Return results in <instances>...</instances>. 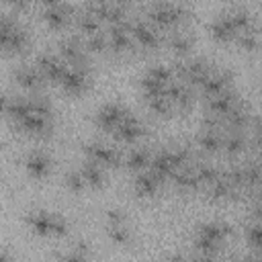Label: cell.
Here are the masks:
<instances>
[{
    "label": "cell",
    "instance_id": "obj_38",
    "mask_svg": "<svg viewBox=\"0 0 262 262\" xmlns=\"http://www.w3.org/2000/svg\"><path fill=\"white\" fill-rule=\"evenodd\" d=\"M12 8H16V10H25L27 6H29V0H6Z\"/></svg>",
    "mask_w": 262,
    "mask_h": 262
},
{
    "label": "cell",
    "instance_id": "obj_14",
    "mask_svg": "<svg viewBox=\"0 0 262 262\" xmlns=\"http://www.w3.org/2000/svg\"><path fill=\"white\" fill-rule=\"evenodd\" d=\"M211 35H213L219 43H229V41L235 39L237 31L233 29L229 16H227V14H221V16H217V18L211 23Z\"/></svg>",
    "mask_w": 262,
    "mask_h": 262
},
{
    "label": "cell",
    "instance_id": "obj_40",
    "mask_svg": "<svg viewBox=\"0 0 262 262\" xmlns=\"http://www.w3.org/2000/svg\"><path fill=\"white\" fill-rule=\"evenodd\" d=\"M39 2H41V4L47 8V6H57V4H63L66 0H39Z\"/></svg>",
    "mask_w": 262,
    "mask_h": 262
},
{
    "label": "cell",
    "instance_id": "obj_3",
    "mask_svg": "<svg viewBox=\"0 0 262 262\" xmlns=\"http://www.w3.org/2000/svg\"><path fill=\"white\" fill-rule=\"evenodd\" d=\"M59 84L70 94L82 92L88 86V72H86V68L84 66H68L63 76H61V80H59Z\"/></svg>",
    "mask_w": 262,
    "mask_h": 262
},
{
    "label": "cell",
    "instance_id": "obj_6",
    "mask_svg": "<svg viewBox=\"0 0 262 262\" xmlns=\"http://www.w3.org/2000/svg\"><path fill=\"white\" fill-rule=\"evenodd\" d=\"M59 55L70 66H86V47L78 39H66L59 43Z\"/></svg>",
    "mask_w": 262,
    "mask_h": 262
},
{
    "label": "cell",
    "instance_id": "obj_36",
    "mask_svg": "<svg viewBox=\"0 0 262 262\" xmlns=\"http://www.w3.org/2000/svg\"><path fill=\"white\" fill-rule=\"evenodd\" d=\"M66 186H68L72 192H80V190L86 186V182H84L80 170H72V172L66 174Z\"/></svg>",
    "mask_w": 262,
    "mask_h": 262
},
{
    "label": "cell",
    "instance_id": "obj_37",
    "mask_svg": "<svg viewBox=\"0 0 262 262\" xmlns=\"http://www.w3.org/2000/svg\"><path fill=\"white\" fill-rule=\"evenodd\" d=\"M125 221V215L121 211H108L106 213V223H123Z\"/></svg>",
    "mask_w": 262,
    "mask_h": 262
},
{
    "label": "cell",
    "instance_id": "obj_11",
    "mask_svg": "<svg viewBox=\"0 0 262 262\" xmlns=\"http://www.w3.org/2000/svg\"><path fill=\"white\" fill-rule=\"evenodd\" d=\"M160 184H162V180L151 172V170H141L137 176H135V180H133V188H135V192L139 194V196H154L156 192H158V188H160Z\"/></svg>",
    "mask_w": 262,
    "mask_h": 262
},
{
    "label": "cell",
    "instance_id": "obj_7",
    "mask_svg": "<svg viewBox=\"0 0 262 262\" xmlns=\"http://www.w3.org/2000/svg\"><path fill=\"white\" fill-rule=\"evenodd\" d=\"M129 35H131V39H135L143 49H154V47H158V43H160L158 33H156L147 23H143V20L131 23V25H129Z\"/></svg>",
    "mask_w": 262,
    "mask_h": 262
},
{
    "label": "cell",
    "instance_id": "obj_32",
    "mask_svg": "<svg viewBox=\"0 0 262 262\" xmlns=\"http://www.w3.org/2000/svg\"><path fill=\"white\" fill-rule=\"evenodd\" d=\"M194 248H196V252H201L203 256H213V254L221 248V244H217V242H213V239H209V237H205V235H199V233H196Z\"/></svg>",
    "mask_w": 262,
    "mask_h": 262
},
{
    "label": "cell",
    "instance_id": "obj_15",
    "mask_svg": "<svg viewBox=\"0 0 262 262\" xmlns=\"http://www.w3.org/2000/svg\"><path fill=\"white\" fill-rule=\"evenodd\" d=\"M229 80H231V76H229V74H225V72H211V74H209V78H207L199 88H201V90H203V94L209 98V96H215V94H219V92L227 90Z\"/></svg>",
    "mask_w": 262,
    "mask_h": 262
},
{
    "label": "cell",
    "instance_id": "obj_41",
    "mask_svg": "<svg viewBox=\"0 0 262 262\" xmlns=\"http://www.w3.org/2000/svg\"><path fill=\"white\" fill-rule=\"evenodd\" d=\"M115 4H119V6H127V4H131V0H113Z\"/></svg>",
    "mask_w": 262,
    "mask_h": 262
},
{
    "label": "cell",
    "instance_id": "obj_18",
    "mask_svg": "<svg viewBox=\"0 0 262 262\" xmlns=\"http://www.w3.org/2000/svg\"><path fill=\"white\" fill-rule=\"evenodd\" d=\"M14 80L23 86V88H29V90H35V88H39L41 86V80H43V76H41V72L37 70V68H29V66H23V68H18L16 72H14Z\"/></svg>",
    "mask_w": 262,
    "mask_h": 262
},
{
    "label": "cell",
    "instance_id": "obj_17",
    "mask_svg": "<svg viewBox=\"0 0 262 262\" xmlns=\"http://www.w3.org/2000/svg\"><path fill=\"white\" fill-rule=\"evenodd\" d=\"M196 233L199 235H205V237H209V239H213L217 244H223L227 239V235L231 233V227L225 225V223H221V221H207V223H203L199 227Z\"/></svg>",
    "mask_w": 262,
    "mask_h": 262
},
{
    "label": "cell",
    "instance_id": "obj_30",
    "mask_svg": "<svg viewBox=\"0 0 262 262\" xmlns=\"http://www.w3.org/2000/svg\"><path fill=\"white\" fill-rule=\"evenodd\" d=\"M170 47H172L176 53L184 55V53H188V51L192 49V39H190L186 33H174V35L170 37Z\"/></svg>",
    "mask_w": 262,
    "mask_h": 262
},
{
    "label": "cell",
    "instance_id": "obj_25",
    "mask_svg": "<svg viewBox=\"0 0 262 262\" xmlns=\"http://www.w3.org/2000/svg\"><path fill=\"white\" fill-rule=\"evenodd\" d=\"M149 158H151V156H149L145 149H133V151L127 156L125 164H127L129 170L141 172V170H145V168L149 166Z\"/></svg>",
    "mask_w": 262,
    "mask_h": 262
},
{
    "label": "cell",
    "instance_id": "obj_16",
    "mask_svg": "<svg viewBox=\"0 0 262 262\" xmlns=\"http://www.w3.org/2000/svg\"><path fill=\"white\" fill-rule=\"evenodd\" d=\"M233 104H237V96L231 90H223V92H219L215 96H209V113L211 115L223 117Z\"/></svg>",
    "mask_w": 262,
    "mask_h": 262
},
{
    "label": "cell",
    "instance_id": "obj_9",
    "mask_svg": "<svg viewBox=\"0 0 262 262\" xmlns=\"http://www.w3.org/2000/svg\"><path fill=\"white\" fill-rule=\"evenodd\" d=\"M86 154H88V160H94L100 166H117L121 162L119 151H115V147L104 145V143H88Z\"/></svg>",
    "mask_w": 262,
    "mask_h": 262
},
{
    "label": "cell",
    "instance_id": "obj_27",
    "mask_svg": "<svg viewBox=\"0 0 262 262\" xmlns=\"http://www.w3.org/2000/svg\"><path fill=\"white\" fill-rule=\"evenodd\" d=\"M227 16H229V20H231V25H233V29L237 33H244V31H252L254 29V20H252V16L246 10H235V12H229Z\"/></svg>",
    "mask_w": 262,
    "mask_h": 262
},
{
    "label": "cell",
    "instance_id": "obj_24",
    "mask_svg": "<svg viewBox=\"0 0 262 262\" xmlns=\"http://www.w3.org/2000/svg\"><path fill=\"white\" fill-rule=\"evenodd\" d=\"M16 31H18V25L12 18H0V49L10 51L12 37Z\"/></svg>",
    "mask_w": 262,
    "mask_h": 262
},
{
    "label": "cell",
    "instance_id": "obj_1",
    "mask_svg": "<svg viewBox=\"0 0 262 262\" xmlns=\"http://www.w3.org/2000/svg\"><path fill=\"white\" fill-rule=\"evenodd\" d=\"M27 225L33 233L41 237H61L68 233V223L63 217L47 211H31L27 215Z\"/></svg>",
    "mask_w": 262,
    "mask_h": 262
},
{
    "label": "cell",
    "instance_id": "obj_23",
    "mask_svg": "<svg viewBox=\"0 0 262 262\" xmlns=\"http://www.w3.org/2000/svg\"><path fill=\"white\" fill-rule=\"evenodd\" d=\"M76 27L88 37V35H92V33H98L100 31V20L96 18V16H92L88 10H82V12H78L76 14Z\"/></svg>",
    "mask_w": 262,
    "mask_h": 262
},
{
    "label": "cell",
    "instance_id": "obj_26",
    "mask_svg": "<svg viewBox=\"0 0 262 262\" xmlns=\"http://www.w3.org/2000/svg\"><path fill=\"white\" fill-rule=\"evenodd\" d=\"M106 233H108V237H111L115 244H119V246H125V244H129V239H131V233H129L125 221H123V223H106Z\"/></svg>",
    "mask_w": 262,
    "mask_h": 262
},
{
    "label": "cell",
    "instance_id": "obj_2",
    "mask_svg": "<svg viewBox=\"0 0 262 262\" xmlns=\"http://www.w3.org/2000/svg\"><path fill=\"white\" fill-rule=\"evenodd\" d=\"M184 16H186V10L172 2H158L147 10V18L160 27H172L180 23Z\"/></svg>",
    "mask_w": 262,
    "mask_h": 262
},
{
    "label": "cell",
    "instance_id": "obj_42",
    "mask_svg": "<svg viewBox=\"0 0 262 262\" xmlns=\"http://www.w3.org/2000/svg\"><path fill=\"white\" fill-rule=\"evenodd\" d=\"M90 2H104V0H90Z\"/></svg>",
    "mask_w": 262,
    "mask_h": 262
},
{
    "label": "cell",
    "instance_id": "obj_33",
    "mask_svg": "<svg viewBox=\"0 0 262 262\" xmlns=\"http://www.w3.org/2000/svg\"><path fill=\"white\" fill-rule=\"evenodd\" d=\"M233 41H237V43H239V47H244L246 51H254V49L258 47V35H256V29H252V31H244V33H237Z\"/></svg>",
    "mask_w": 262,
    "mask_h": 262
},
{
    "label": "cell",
    "instance_id": "obj_31",
    "mask_svg": "<svg viewBox=\"0 0 262 262\" xmlns=\"http://www.w3.org/2000/svg\"><path fill=\"white\" fill-rule=\"evenodd\" d=\"M145 76L166 86V84H170V82H172V78H174V72H172L170 68H166V66H151V68L145 72Z\"/></svg>",
    "mask_w": 262,
    "mask_h": 262
},
{
    "label": "cell",
    "instance_id": "obj_21",
    "mask_svg": "<svg viewBox=\"0 0 262 262\" xmlns=\"http://www.w3.org/2000/svg\"><path fill=\"white\" fill-rule=\"evenodd\" d=\"M196 143L205 149V151H217L221 147V135L217 129H209L203 127V131L196 135Z\"/></svg>",
    "mask_w": 262,
    "mask_h": 262
},
{
    "label": "cell",
    "instance_id": "obj_4",
    "mask_svg": "<svg viewBox=\"0 0 262 262\" xmlns=\"http://www.w3.org/2000/svg\"><path fill=\"white\" fill-rule=\"evenodd\" d=\"M113 133H115V137H117L119 141L131 143V141H135V139H139V137L143 135V125H141V121H139L137 117H133V115L127 113V115L117 123V127L113 129Z\"/></svg>",
    "mask_w": 262,
    "mask_h": 262
},
{
    "label": "cell",
    "instance_id": "obj_13",
    "mask_svg": "<svg viewBox=\"0 0 262 262\" xmlns=\"http://www.w3.org/2000/svg\"><path fill=\"white\" fill-rule=\"evenodd\" d=\"M70 16H72V8L66 6V2H63V4H57V6H47L45 12H43V18H45V23H47L51 29H61V27H66L68 20H70Z\"/></svg>",
    "mask_w": 262,
    "mask_h": 262
},
{
    "label": "cell",
    "instance_id": "obj_12",
    "mask_svg": "<svg viewBox=\"0 0 262 262\" xmlns=\"http://www.w3.org/2000/svg\"><path fill=\"white\" fill-rule=\"evenodd\" d=\"M108 45L115 49V51H127L131 47V35H129V23H117V25H111L108 29V37H106Z\"/></svg>",
    "mask_w": 262,
    "mask_h": 262
},
{
    "label": "cell",
    "instance_id": "obj_22",
    "mask_svg": "<svg viewBox=\"0 0 262 262\" xmlns=\"http://www.w3.org/2000/svg\"><path fill=\"white\" fill-rule=\"evenodd\" d=\"M221 147H225V151L227 154H239V151H244V147H246V137L242 135V131H237V129H231L225 137H221Z\"/></svg>",
    "mask_w": 262,
    "mask_h": 262
},
{
    "label": "cell",
    "instance_id": "obj_29",
    "mask_svg": "<svg viewBox=\"0 0 262 262\" xmlns=\"http://www.w3.org/2000/svg\"><path fill=\"white\" fill-rule=\"evenodd\" d=\"M172 100L162 92V94H156V96H147V106L154 111V113H158V115H166L170 108H172Z\"/></svg>",
    "mask_w": 262,
    "mask_h": 262
},
{
    "label": "cell",
    "instance_id": "obj_39",
    "mask_svg": "<svg viewBox=\"0 0 262 262\" xmlns=\"http://www.w3.org/2000/svg\"><path fill=\"white\" fill-rule=\"evenodd\" d=\"M8 102H10V98L4 96V94H0V115H6V111H8Z\"/></svg>",
    "mask_w": 262,
    "mask_h": 262
},
{
    "label": "cell",
    "instance_id": "obj_35",
    "mask_svg": "<svg viewBox=\"0 0 262 262\" xmlns=\"http://www.w3.org/2000/svg\"><path fill=\"white\" fill-rule=\"evenodd\" d=\"M260 223L258 221H254V223H250L248 227H246V242H248V246L252 248V250H260Z\"/></svg>",
    "mask_w": 262,
    "mask_h": 262
},
{
    "label": "cell",
    "instance_id": "obj_20",
    "mask_svg": "<svg viewBox=\"0 0 262 262\" xmlns=\"http://www.w3.org/2000/svg\"><path fill=\"white\" fill-rule=\"evenodd\" d=\"M80 174H82L86 186H100V184L104 182V170H102V166H100L98 162H94V160H88V162L80 168Z\"/></svg>",
    "mask_w": 262,
    "mask_h": 262
},
{
    "label": "cell",
    "instance_id": "obj_28",
    "mask_svg": "<svg viewBox=\"0 0 262 262\" xmlns=\"http://www.w3.org/2000/svg\"><path fill=\"white\" fill-rule=\"evenodd\" d=\"M192 172H194L199 184H205V186H209L213 180L219 178V172H217L213 166H207V164H199V166H194Z\"/></svg>",
    "mask_w": 262,
    "mask_h": 262
},
{
    "label": "cell",
    "instance_id": "obj_5",
    "mask_svg": "<svg viewBox=\"0 0 262 262\" xmlns=\"http://www.w3.org/2000/svg\"><path fill=\"white\" fill-rule=\"evenodd\" d=\"M35 68L41 72V76H43V78L53 80V82H59V80H61V76H63V72H66V68H68V63H66L63 59L55 57V55L45 53V55H39V57H37Z\"/></svg>",
    "mask_w": 262,
    "mask_h": 262
},
{
    "label": "cell",
    "instance_id": "obj_34",
    "mask_svg": "<svg viewBox=\"0 0 262 262\" xmlns=\"http://www.w3.org/2000/svg\"><path fill=\"white\" fill-rule=\"evenodd\" d=\"M106 45H108L106 35H102L100 31H98V33H92V35H88V37H86V41H84L86 51H104V49H106Z\"/></svg>",
    "mask_w": 262,
    "mask_h": 262
},
{
    "label": "cell",
    "instance_id": "obj_10",
    "mask_svg": "<svg viewBox=\"0 0 262 262\" xmlns=\"http://www.w3.org/2000/svg\"><path fill=\"white\" fill-rule=\"evenodd\" d=\"M25 168H27V172H29L33 178L41 180V178H45V176L49 174V170H51V160H49L47 154L35 149V151H31V154L27 156Z\"/></svg>",
    "mask_w": 262,
    "mask_h": 262
},
{
    "label": "cell",
    "instance_id": "obj_19",
    "mask_svg": "<svg viewBox=\"0 0 262 262\" xmlns=\"http://www.w3.org/2000/svg\"><path fill=\"white\" fill-rule=\"evenodd\" d=\"M16 125H18L23 131H27V133H43V131H47V127H49V119H47V117H41V115H35V113L31 111V113L25 115L23 119H18Z\"/></svg>",
    "mask_w": 262,
    "mask_h": 262
},
{
    "label": "cell",
    "instance_id": "obj_8",
    "mask_svg": "<svg viewBox=\"0 0 262 262\" xmlns=\"http://www.w3.org/2000/svg\"><path fill=\"white\" fill-rule=\"evenodd\" d=\"M127 115V111L119 104V102H108L104 104L98 113H96V123L98 127H102L104 131H113L117 127V123Z\"/></svg>",
    "mask_w": 262,
    "mask_h": 262
}]
</instances>
